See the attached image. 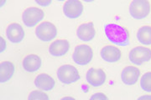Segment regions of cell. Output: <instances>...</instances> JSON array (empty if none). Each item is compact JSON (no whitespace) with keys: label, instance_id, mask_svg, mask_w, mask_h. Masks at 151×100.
<instances>
[{"label":"cell","instance_id":"6da1fadb","mask_svg":"<svg viewBox=\"0 0 151 100\" xmlns=\"http://www.w3.org/2000/svg\"><path fill=\"white\" fill-rule=\"evenodd\" d=\"M105 34L111 43L119 46L129 44V33L124 27L116 23H108L104 28Z\"/></svg>","mask_w":151,"mask_h":100},{"label":"cell","instance_id":"ffe728a7","mask_svg":"<svg viewBox=\"0 0 151 100\" xmlns=\"http://www.w3.org/2000/svg\"><path fill=\"white\" fill-rule=\"evenodd\" d=\"M33 99H40V100H48L49 97L45 94H44L43 92L41 91H33L32 93L29 94V100H33Z\"/></svg>","mask_w":151,"mask_h":100},{"label":"cell","instance_id":"5b68a950","mask_svg":"<svg viewBox=\"0 0 151 100\" xmlns=\"http://www.w3.org/2000/svg\"><path fill=\"white\" fill-rule=\"evenodd\" d=\"M35 34L37 38L44 42H49L53 40L57 35L56 27L50 22L41 23L35 29Z\"/></svg>","mask_w":151,"mask_h":100},{"label":"cell","instance_id":"7c38bea8","mask_svg":"<svg viewBox=\"0 0 151 100\" xmlns=\"http://www.w3.org/2000/svg\"><path fill=\"white\" fill-rule=\"evenodd\" d=\"M70 43L65 39H59L53 42L49 47L50 53L55 57H60L65 55L69 51Z\"/></svg>","mask_w":151,"mask_h":100},{"label":"cell","instance_id":"5bb4252c","mask_svg":"<svg viewBox=\"0 0 151 100\" xmlns=\"http://www.w3.org/2000/svg\"><path fill=\"white\" fill-rule=\"evenodd\" d=\"M100 54L103 60L108 63L118 62L121 58V51L119 50V48L111 45L103 48Z\"/></svg>","mask_w":151,"mask_h":100},{"label":"cell","instance_id":"ac0fdd59","mask_svg":"<svg viewBox=\"0 0 151 100\" xmlns=\"http://www.w3.org/2000/svg\"><path fill=\"white\" fill-rule=\"evenodd\" d=\"M137 38L139 42L145 45L151 44V27H141L137 33Z\"/></svg>","mask_w":151,"mask_h":100},{"label":"cell","instance_id":"44dd1931","mask_svg":"<svg viewBox=\"0 0 151 100\" xmlns=\"http://www.w3.org/2000/svg\"><path fill=\"white\" fill-rule=\"evenodd\" d=\"M91 99H97V100H103V99H106L108 100V98L106 96V95H104L102 93H98V94H95L94 95H92V97H91Z\"/></svg>","mask_w":151,"mask_h":100},{"label":"cell","instance_id":"8fae6325","mask_svg":"<svg viewBox=\"0 0 151 100\" xmlns=\"http://www.w3.org/2000/svg\"><path fill=\"white\" fill-rule=\"evenodd\" d=\"M140 76V71L136 67L128 66L124 68L121 74V79L125 84L134 85L135 84Z\"/></svg>","mask_w":151,"mask_h":100},{"label":"cell","instance_id":"52a82bcc","mask_svg":"<svg viewBox=\"0 0 151 100\" xmlns=\"http://www.w3.org/2000/svg\"><path fill=\"white\" fill-rule=\"evenodd\" d=\"M129 60L136 65H142L151 59V50L145 47H136L130 51Z\"/></svg>","mask_w":151,"mask_h":100},{"label":"cell","instance_id":"4316f807","mask_svg":"<svg viewBox=\"0 0 151 100\" xmlns=\"http://www.w3.org/2000/svg\"><path fill=\"white\" fill-rule=\"evenodd\" d=\"M59 1H64V0H59Z\"/></svg>","mask_w":151,"mask_h":100},{"label":"cell","instance_id":"3957f363","mask_svg":"<svg viewBox=\"0 0 151 100\" xmlns=\"http://www.w3.org/2000/svg\"><path fill=\"white\" fill-rule=\"evenodd\" d=\"M129 13L135 19H143L150 13V4L148 0H133L129 6Z\"/></svg>","mask_w":151,"mask_h":100},{"label":"cell","instance_id":"30bf717a","mask_svg":"<svg viewBox=\"0 0 151 100\" xmlns=\"http://www.w3.org/2000/svg\"><path fill=\"white\" fill-rule=\"evenodd\" d=\"M6 35L8 39L12 43H20L24 38V31L23 27L19 23H11L7 28Z\"/></svg>","mask_w":151,"mask_h":100},{"label":"cell","instance_id":"7a4b0ae2","mask_svg":"<svg viewBox=\"0 0 151 100\" xmlns=\"http://www.w3.org/2000/svg\"><path fill=\"white\" fill-rule=\"evenodd\" d=\"M57 77L61 83L65 84H70L77 82L80 79V74L74 66L65 64L58 69Z\"/></svg>","mask_w":151,"mask_h":100},{"label":"cell","instance_id":"8992f818","mask_svg":"<svg viewBox=\"0 0 151 100\" xmlns=\"http://www.w3.org/2000/svg\"><path fill=\"white\" fill-rule=\"evenodd\" d=\"M45 17L43 10H41L40 9L38 8H28L27 9H25L23 15V22L29 28L35 26L38 23L41 21Z\"/></svg>","mask_w":151,"mask_h":100},{"label":"cell","instance_id":"9a60e30c","mask_svg":"<svg viewBox=\"0 0 151 100\" xmlns=\"http://www.w3.org/2000/svg\"><path fill=\"white\" fill-rule=\"evenodd\" d=\"M41 58L36 54H29L23 60V67L29 73L36 72L41 67Z\"/></svg>","mask_w":151,"mask_h":100},{"label":"cell","instance_id":"2e32d148","mask_svg":"<svg viewBox=\"0 0 151 100\" xmlns=\"http://www.w3.org/2000/svg\"><path fill=\"white\" fill-rule=\"evenodd\" d=\"M35 84L40 89L50 91L55 87V80L48 74H41L35 78Z\"/></svg>","mask_w":151,"mask_h":100},{"label":"cell","instance_id":"d6986e66","mask_svg":"<svg viewBox=\"0 0 151 100\" xmlns=\"http://www.w3.org/2000/svg\"><path fill=\"white\" fill-rule=\"evenodd\" d=\"M140 86L145 92L151 93V72L145 74L140 79Z\"/></svg>","mask_w":151,"mask_h":100},{"label":"cell","instance_id":"d4e9b609","mask_svg":"<svg viewBox=\"0 0 151 100\" xmlns=\"http://www.w3.org/2000/svg\"><path fill=\"white\" fill-rule=\"evenodd\" d=\"M64 99H73V98H70V97H65V98H63V99H62V100Z\"/></svg>","mask_w":151,"mask_h":100},{"label":"cell","instance_id":"277c9868","mask_svg":"<svg viewBox=\"0 0 151 100\" xmlns=\"http://www.w3.org/2000/svg\"><path fill=\"white\" fill-rule=\"evenodd\" d=\"M93 51L92 48L86 44H81L75 48L72 59L78 65H86L92 61Z\"/></svg>","mask_w":151,"mask_h":100},{"label":"cell","instance_id":"e0dca14e","mask_svg":"<svg viewBox=\"0 0 151 100\" xmlns=\"http://www.w3.org/2000/svg\"><path fill=\"white\" fill-rule=\"evenodd\" d=\"M14 63L5 61L0 64V82L5 83L13 77L14 74Z\"/></svg>","mask_w":151,"mask_h":100},{"label":"cell","instance_id":"9c48e42d","mask_svg":"<svg viewBox=\"0 0 151 100\" xmlns=\"http://www.w3.org/2000/svg\"><path fill=\"white\" fill-rule=\"evenodd\" d=\"M86 81L90 85L93 87H100L106 81V74L101 69H90L86 76Z\"/></svg>","mask_w":151,"mask_h":100},{"label":"cell","instance_id":"603a6c76","mask_svg":"<svg viewBox=\"0 0 151 100\" xmlns=\"http://www.w3.org/2000/svg\"><path fill=\"white\" fill-rule=\"evenodd\" d=\"M0 39H1V52H3V51L5 49L6 43H5V41H4V39L3 38L1 37L0 38Z\"/></svg>","mask_w":151,"mask_h":100},{"label":"cell","instance_id":"4fadbf2b","mask_svg":"<svg viewBox=\"0 0 151 100\" xmlns=\"http://www.w3.org/2000/svg\"><path fill=\"white\" fill-rule=\"evenodd\" d=\"M76 34H77V37L79 38L81 41H84V42L91 41L92 38L95 37V34H96L93 23H83L80 25L76 30Z\"/></svg>","mask_w":151,"mask_h":100},{"label":"cell","instance_id":"484cf974","mask_svg":"<svg viewBox=\"0 0 151 100\" xmlns=\"http://www.w3.org/2000/svg\"><path fill=\"white\" fill-rule=\"evenodd\" d=\"M83 1H85L86 3H91V2H93V1H95V0H83Z\"/></svg>","mask_w":151,"mask_h":100},{"label":"cell","instance_id":"ba28073f","mask_svg":"<svg viewBox=\"0 0 151 100\" xmlns=\"http://www.w3.org/2000/svg\"><path fill=\"white\" fill-rule=\"evenodd\" d=\"M63 12L69 18H77L83 13V5L79 0H67L63 7Z\"/></svg>","mask_w":151,"mask_h":100},{"label":"cell","instance_id":"cb8c5ba5","mask_svg":"<svg viewBox=\"0 0 151 100\" xmlns=\"http://www.w3.org/2000/svg\"><path fill=\"white\" fill-rule=\"evenodd\" d=\"M139 100L141 99H151V96H149V95H146V96H142V97H140L139 99Z\"/></svg>","mask_w":151,"mask_h":100},{"label":"cell","instance_id":"7402d4cb","mask_svg":"<svg viewBox=\"0 0 151 100\" xmlns=\"http://www.w3.org/2000/svg\"><path fill=\"white\" fill-rule=\"evenodd\" d=\"M35 1L37 4H39L40 6H42V7H47L52 2V0H35Z\"/></svg>","mask_w":151,"mask_h":100}]
</instances>
